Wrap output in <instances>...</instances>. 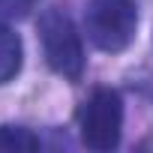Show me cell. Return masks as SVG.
I'll use <instances>...</instances> for the list:
<instances>
[{
  "label": "cell",
  "instance_id": "obj_1",
  "mask_svg": "<svg viewBox=\"0 0 153 153\" xmlns=\"http://www.w3.org/2000/svg\"><path fill=\"white\" fill-rule=\"evenodd\" d=\"M84 33L105 54L126 51L138 33V0H87Z\"/></svg>",
  "mask_w": 153,
  "mask_h": 153
},
{
  "label": "cell",
  "instance_id": "obj_2",
  "mask_svg": "<svg viewBox=\"0 0 153 153\" xmlns=\"http://www.w3.org/2000/svg\"><path fill=\"white\" fill-rule=\"evenodd\" d=\"M36 27H39L42 54L51 72H57L66 81H78L84 75V45H81V33L75 30L72 18L63 9L51 6L39 15Z\"/></svg>",
  "mask_w": 153,
  "mask_h": 153
},
{
  "label": "cell",
  "instance_id": "obj_3",
  "mask_svg": "<svg viewBox=\"0 0 153 153\" xmlns=\"http://www.w3.org/2000/svg\"><path fill=\"white\" fill-rule=\"evenodd\" d=\"M81 141L90 150H114L123 135V99L111 87H96L78 111Z\"/></svg>",
  "mask_w": 153,
  "mask_h": 153
},
{
  "label": "cell",
  "instance_id": "obj_4",
  "mask_svg": "<svg viewBox=\"0 0 153 153\" xmlns=\"http://www.w3.org/2000/svg\"><path fill=\"white\" fill-rule=\"evenodd\" d=\"M21 63H24V45H21V36L6 27L0 21V87L9 84L15 75L21 72Z\"/></svg>",
  "mask_w": 153,
  "mask_h": 153
},
{
  "label": "cell",
  "instance_id": "obj_5",
  "mask_svg": "<svg viewBox=\"0 0 153 153\" xmlns=\"http://www.w3.org/2000/svg\"><path fill=\"white\" fill-rule=\"evenodd\" d=\"M33 150H39V138L27 126L12 123L0 126V153H33Z\"/></svg>",
  "mask_w": 153,
  "mask_h": 153
},
{
  "label": "cell",
  "instance_id": "obj_6",
  "mask_svg": "<svg viewBox=\"0 0 153 153\" xmlns=\"http://www.w3.org/2000/svg\"><path fill=\"white\" fill-rule=\"evenodd\" d=\"M36 0H0V21H15V18H24L30 9H33Z\"/></svg>",
  "mask_w": 153,
  "mask_h": 153
}]
</instances>
